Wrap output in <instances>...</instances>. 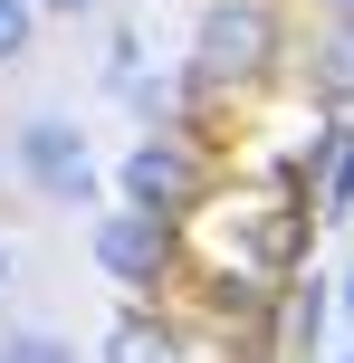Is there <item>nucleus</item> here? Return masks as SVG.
<instances>
[{
  "mask_svg": "<svg viewBox=\"0 0 354 363\" xmlns=\"http://www.w3.org/2000/svg\"><path fill=\"white\" fill-rule=\"evenodd\" d=\"M306 10H326V19H354V0H306Z\"/></svg>",
  "mask_w": 354,
  "mask_h": 363,
  "instance_id": "ddd939ff",
  "label": "nucleus"
},
{
  "mask_svg": "<svg viewBox=\"0 0 354 363\" xmlns=\"http://www.w3.org/2000/svg\"><path fill=\"white\" fill-rule=\"evenodd\" d=\"M316 220H354V115H345V134H336V163H326V182H316Z\"/></svg>",
  "mask_w": 354,
  "mask_h": 363,
  "instance_id": "6e6552de",
  "label": "nucleus"
},
{
  "mask_svg": "<svg viewBox=\"0 0 354 363\" xmlns=\"http://www.w3.org/2000/svg\"><path fill=\"white\" fill-rule=\"evenodd\" d=\"M336 315H345V325H354V268L336 277Z\"/></svg>",
  "mask_w": 354,
  "mask_h": 363,
  "instance_id": "f8f14e48",
  "label": "nucleus"
},
{
  "mask_svg": "<svg viewBox=\"0 0 354 363\" xmlns=\"http://www.w3.org/2000/svg\"><path fill=\"white\" fill-rule=\"evenodd\" d=\"M326 315H336V277L287 268V277H278V306H268V363H326V354H316Z\"/></svg>",
  "mask_w": 354,
  "mask_h": 363,
  "instance_id": "39448f33",
  "label": "nucleus"
},
{
  "mask_svg": "<svg viewBox=\"0 0 354 363\" xmlns=\"http://www.w3.org/2000/svg\"><path fill=\"white\" fill-rule=\"evenodd\" d=\"M29 48H38V0H0V67H19Z\"/></svg>",
  "mask_w": 354,
  "mask_h": 363,
  "instance_id": "9d476101",
  "label": "nucleus"
},
{
  "mask_svg": "<svg viewBox=\"0 0 354 363\" xmlns=\"http://www.w3.org/2000/svg\"><path fill=\"white\" fill-rule=\"evenodd\" d=\"M10 172L29 182L48 211H87V201L106 191V163H96V144H87L77 115H29V125H10Z\"/></svg>",
  "mask_w": 354,
  "mask_h": 363,
  "instance_id": "20e7f679",
  "label": "nucleus"
},
{
  "mask_svg": "<svg viewBox=\"0 0 354 363\" xmlns=\"http://www.w3.org/2000/svg\"><path fill=\"white\" fill-rule=\"evenodd\" d=\"M326 363H354V354H326Z\"/></svg>",
  "mask_w": 354,
  "mask_h": 363,
  "instance_id": "2eb2a0df",
  "label": "nucleus"
},
{
  "mask_svg": "<svg viewBox=\"0 0 354 363\" xmlns=\"http://www.w3.org/2000/svg\"><path fill=\"white\" fill-rule=\"evenodd\" d=\"M0 363H77V345L57 325H10L0 335Z\"/></svg>",
  "mask_w": 354,
  "mask_h": 363,
  "instance_id": "1a4fd4ad",
  "label": "nucleus"
},
{
  "mask_svg": "<svg viewBox=\"0 0 354 363\" xmlns=\"http://www.w3.org/2000/svg\"><path fill=\"white\" fill-rule=\"evenodd\" d=\"M38 19H106V0H38Z\"/></svg>",
  "mask_w": 354,
  "mask_h": 363,
  "instance_id": "9b49d317",
  "label": "nucleus"
},
{
  "mask_svg": "<svg viewBox=\"0 0 354 363\" xmlns=\"http://www.w3.org/2000/svg\"><path fill=\"white\" fill-rule=\"evenodd\" d=\"M0 296H10V239H0Z\"/></svg>",
  "mask_w": 354,
  "mask_h": 363,
  "instance_id": "4468645a",
  "label": "nucleus"
},
{
  "mask_svg": "<svg viewBox=\"0 0 354 363\" xmlns=\"http://www.w3.org/2000/svg\"><path fill=\"white\" fill-rule=\"evenodd\" d=\"M87 258H96V277L106 287H125V296H163L172 277H182V220H163V211H96L87 220Z\"/></svg>",
  "mask_w": 354,
  "mask_h": 363,
  "instance_id": "f03ea898",
  "label": "nucleus"
},
{
  "mask_svg": "<svg viewBox=\"0 0 354 363\" xmlns=\"http://www.w3.org/2000/svg\"><path fill=\"white\" fill-rule=\"evenodd\" d=\"M297 86H306V106H326V115L354 106V19H316V29H306Z\"/></svg>",
  "mask_w": 354,
  "mask_h": 363,
  "instance_id": "423d86ee",
  "label": "nucleus"
},
{
  "mask_svg": "<svg viewBox=\"0 0 354 363\" xmlns=\"http://www.w3.org/2000/svg\"><path fill=\"white\" fill-rule=\"evenodd\" d=\"M106 363H192V335L172 325L163 306H125L106 325Z\"/></svg>",
  "mask_w": 354,
  "mask_h": 363,
  "instance_id": "0eeeda50",
  "label": "nucleus"
},
{
  "mask_svg": "<svg viewBox=\"0 0 354 363\" xmlns=\"http://www.w3.org/2000/svg\"><path fill=\"white\" fill-rule=\"evenodd\" d=\"M115 201L125 211H163V220H201L211 201V153L192 144V134H134L125 153H115Z\"/></svg>",
  "mask_w": 354,
  "mask_h": 363,
  "instance_id": "7ed1b4c3",
  "label": "nucleus"
},
{
  "mask_svg": "<svg viewBox=\"0 0 354 363\" xmlns=\"http://www.w3.org/2000/svg\"><path fill=\"white\" fill-rule=\"evenodd\" d=\"M297 57V38H287L278 0H201V19H192V106H211V96H259L268 77Z\"/></svg>",
  "mask_w": 354,
  "mask_h": 363,
  "instance_id": "f257e3e1",
  "label": "nucleus"
}]
</instances>
